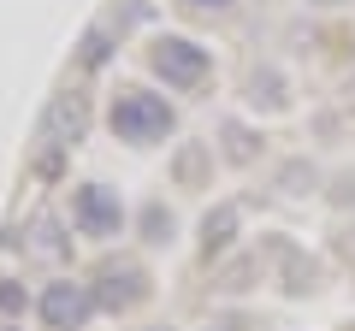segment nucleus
I'll return each mask as SVG.
<instances>
[{
  "instance_id": "6",
  "label": "nucleus",
  "mask_w": 355,
  "mask_h": 331,
  "mask_svg": "<svg viewBox=\"0 0 355 331\" xmlns=\"http://www.w3.org/2000/svg\"><path fill=\"white\" fill-rule=\"evenodd\" d=\"M231 231H237V207H219V213H207V249H225Z\"/></svg>"
},
{
  "instance_id": "3",
  "label": "nucleus",
  "mask_w": 355,
  "mask_h": 331,
  "mask_svg": "<svg viewBox=\"0 0 355 331\" xmlns=\"http://www.w3.org/2000/svg\"><path fill=\"white\" fill-rule=\"evenodd\" d=\"M71 225L83 231V237L107 242V237H119V231H125V202H119L107 184H83V190L71 195Z\"/></svg>"
},
{
  "instance_id": "9",
  "label": "nucleus",
  "mask_w": 355,
  "mask_h": 331,
  "mask_svg": "<svg viewBox=\"0 0 355 331\" xmlns=\"http://www.w3.org/2000/svg\"><path fill=\"white\" fill-rule=\"evenodd\" d=\"M184 6H196V12H225L231 0H184Z\"/></svg>"
},
{
  "instance_id": "5",
  "label": "nucleus",
  "mask_w": 355,
  "mask_h": 331,
  "mask_svg": "<svg viewBox=\"0 0 355 331\" xmlns=\"http://www.w3.org/2000/svg\"><path fill=\"white\" fill-rule=\"evenodd\" d=\"M142 296H148V272H142V267H107V272H101V290H95V302L113 307V314H125V307H137Z\"/></svg>"
},
{
  "instance_id": "10",
  "label": "nucleus",
  "mask_w": 355,
  "mask_h": 331,
  "mask_svg": "<svg viewBox=\"0 0 355 331\" xmlns=\"http://www.w3.org/2000/svg\"><path fill=\"white\" fill-rule=\"evenodd\" d=\"M314 6H343V0H314Z\"/></svg>"
},
{
  "instance_id": "11",
  "label": "nucleus",
  "mask_w": 355,
  "mask_h": 331,
  "mask_svg": "<svg viewBox=\"0 0 355 331\" xmlns=\"http://www.w3.org/2000/svg\"><path fill=\"white\" fill-rule=\"evenodd\" d=\"M154 331H166V325H154Z\"/></svg>"
},
{
  "instance_id": "2",
  "label": "nucleus",
  "mask_w": 355,
  "mask_h": 331,
  "mask_svg": "<svg viewBox=\"0 0 355 331\" xmlns=\"http://www.w3.org/2000/svg\"><path fill=\"white\" fill-rule=\"evenodd\" d=\"M148 65H154V77H166V89H196L207 77V48L190 36H160L148 48Z\"/></svg>"
},
{
  "instance_id": "8",
  "label": "nucleus",
  "mask_w": 355,
  "mask_h": 331,
  "mask_svg": "<svg viewBox=\"0 0 355 331\" xmlns=\"http://www.w3.org/2000/svg\"><path fill=\"white\" fill-rule=\"evenodd\" d=\"M148 231H154V237H148V242H166V237H172V219H166V213H160V207H154V213H148Z\"/></svg>"
},
{
  "instance_id": "1",
  "label": "nucleus",
  "mask_w": 355,
  "mask_h": 331,
  "mask_svg": "<svg viewBox=\"0 0 355 331\" xmlns=\"http://www.w3.org/2000/svg\"><path fill=\"white\" fill-rule=\"evenodd\" d=\"M107 125H113L119 142H137V148H148V142H166L172 136V107L160 101V95L148 89H119L113 95V113H107Z\"/></svg>"
},
{
  "instance_id": "4",
  "label": "nucleus",
  "mask_w": 355,
  "mask_h": 331,
  "mask_svg": "<svg viewBox=\"0 0 355 331\" xmlns=\"http://www.w3.org/2000/svg\"><path fill=\"white\" fill-rule=\"evenodd\" d=\"M36 307H42V325L48 331H83L89 314H95V290L77 284V278H53Z\"/></svg>"
},
{
  "instance_id": "7",
  "label": "nucleus",
  "mask_w": 355,
  "mask_h": 331,
  "mask_svg": "<svg viewBox=\"0 0 355 331\" xmlns=\"http://www.w3.org/2000/svg\"><path fill=\"white\" fill-rule=\"evenodd\" d=\"M0 314H24V290L18 284H0Z\"/></svg>"
}]
</instances>
